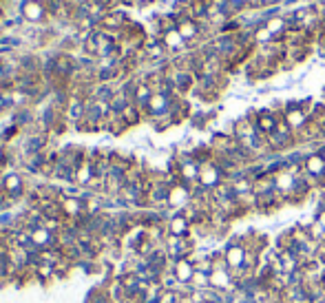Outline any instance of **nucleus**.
Listing matches in <instances>:
<instances>
[{
  "instance_id": "obj_1",
  "label": "nucleus",
  "mask_w": 325,
  "mask_h": 303,
  "mask_svg": "<svg viewBox=\"0 0 325 303\" xmlns=\"http://www.w3.org/2000/svg\"><path fill=\"white\" fill-rule=\"evenodd\" d=\"M303 173L310 175V177H314V179H318L321 184H325V160H323V155L318 153V150L316 153H310L308 157H305Z\"/></svg>"
},
{
  "instance_id": "obj_2",
  "label": "nucleus",
  "mask_w": 325,
  "mask_h": 303,
  "mask_svg": "<svg viewBox=\"0 0 325 303\" xmlns=\"http://www.w3.org/2000/svg\"><path fill=\"white\" fill-rule=\"evenodd\" d=\"M224 254H226V263H228L230 272L241 270L246 266V248L241 244H226Z\"/></svg>"
},
{
  "instance_id": "obj_3",
  "label": "nucleus",
  "mask_w": 325,
  "mask_h": 303,
  "mask_svg": "<svg viewBox=\"0 0 325 303\" xmlns=\"http://www.w3.org/2000/svg\"><path fill=\"white\" fill-rule=\"evenodd\" d=\"M230 133L235 135L237 142H243V139H248V137H255L259 131H257V122H255V120H250L248 115H243V118H237L235 122H232Z\"/></svg>"
},
{
  "instance_id": "obj_4",
  "label": "nucleus",
  "mask_w": 325,
  "mask_h": 303,
  "mask_svg": "<svg viewBox=\"0 0 325 303\" xmlns=\"http://www.w3.org/2000/svg\"><path fill=\"white\" fill-rule=\"evenodd\" d=\"M193 233V223L188 221V217L182 213H177L170 217V221H168V235H175V237H186V235H191Z\"/></svg>"
},
{
  "instance_id": "obj_5",
  "label": "nucleus",
  "mask_w": 325,
  "mask_h": 303,
  "mask_svg": "<svg viewBox=\"0 0 325 303\" xmlns=\"http://www.w3.org/2000/svg\"><path fill=\"white\" fill-rule=\"evenodd\" d=\"M170 270H173V275L177 277L179 286H188L195 277V266L188 261V259H177V261L170 266Z\"/></svg>"
},
{
  "instance_id": "obj_6",
  "label": "nucleus",
  "mask_w": 325,
  "mask_h": 303,
  "mask_svg": "<svg viewBox=\"0 0 325 303\" xmlns=\"http://www.w3.org/2000/svg\"><path fill=\"white\" fill-rule=\"evenodd\" d=\"M318 153H321V155H323V160H325V142L321 144V148H318Z\"/></svg>"
}]
</instances>
